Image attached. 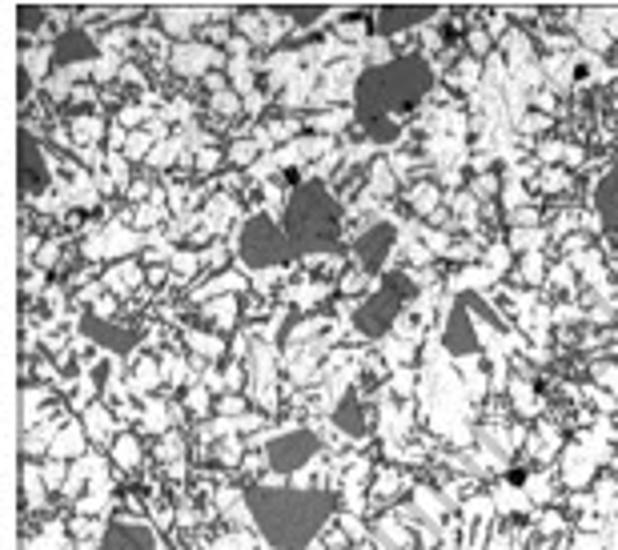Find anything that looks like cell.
<instances>
[{"label": "cell", "mask_w": 618, "mask_h": 550, "mask_svg": "<svg viewBox=\"0 0 618 550\" xmlns=\"http://www.w3.org/2000/svg\"><path fill=\"white\" fill-rule=\"evenodd\" d=\"M105 538H113L121 550H153V534L137 522H117V526H109Z\"/></svg>", "instance_id": "obj_15"}, {"label": "cell", "mask_w": 618, "mask_h": 550, "mask_svg": "<svg viewBox=\"0 0 618 550\" xmlns=\"http://www.w3.org/2000/svg\"><path fill=\"white\" fill-rule=\"evenodd\" d=\"M237 253H241V261L253 265V269L285 265V261L297 257L293 245H289V237H285V229H281L273 217H265V213H253V217L241 225V233H237Z\"/></svg>", "instance_id": "obj_5"}, {"label": "cell", "mask_w": 618, "mask_h": 550, "mask_svg": "<svg viewBox=\"0 0 618 550\" xmlns=\"http://www.w3.org/2000/svg\"><path fill=\"white\" fill-rule=\"evenodd\" d=\"M281 229H285V237H289L297 257L338 249V241H342V209H338L330 185L326 181L297 185V193L285 205Z\"/></svg>", "instance_id": "obj_3"}, {"label": "cell", "mask_w": 618, "mask_h": 550, "mask_svg": "<svg viewBox=\"0 0 618 550\" xmlns=\"http://www.w3.org/2000/svg\"><path fill=\"white\" fill-rule=\"evenodd\" d=\"M394 245H398V229H394L390 221H374V225H366V229L358 233V241H354V257H358L362 269L378 273V269L386 265V257L394 253Z\"/></svg>", "instance_id": "obj_7"}, {"label": "cell", "mask_w": 618, "mask_h": 550, "mask_svg": "<svg viewBox=\"0 0 618 550\" xmlns=\"http://www.w3.org/2000/svg\"><path fill=\"white\" fill-rule=\"evenodd\" d=\"M245 506L273 550H305L334 518V494L326 490H301V486H253Z\"/></svg>", "instance_id": "obj_2"}, {"label": "cell", "mask_w": 618, "mask_h": 550, "mask_svg": "<svg viewBox=\"0 0 618 550\" xmlns=\"http://www.w3.org/2000/svg\"><path fill=\"white\" fill-rule=\"evenodd\" d=\"M414 294H418V286L406 278V273H386L382 286L354 310V330H358L362 338H382V334H390L394 322H398V314L410 306Z\"/></svg>", "instance_id": "obj_4"}, {"label": "cell", "mask_w": 618, "mask_h": 550, "mask_svg": "<svg viewBox=\"0 0 618 550\" xmlns=\"http://www.w3.org/2000/svg\"><path fill=\"white\" fill-rule=\"evenodd\" d=\"M97 53L93 37L85 29H65L57 41H53V65L65 69V65H77V61H89Z\"/></svg>", "instance_id": "obj_11"}, {"label": "cell", "mask_w": 618, "mask_h": 550, "mask_svg": "<svg viewBox=\"0 0 618 550\" xmlns=\"http://www.w3.org/2000/svg\"><path fill=\"white\" fill-rule=\"evenodd\" d=\"M434 17V9L430 5H390V9H382L378 13V21H374V29L382 33V37H394V33H406V29H414V25H426Z\"/></svg>", "instance_id": "obj_10"}, {"label": "cell", "mask_w": 618, "mask_h": 550, "mask_svg": "<svg viewBox=\"0 0 618 550\" xmlns=\"http://www.w3.org/2000/svg\"><path fill=\"white\" fill-rule=\"evenodd\" d=\"M17 181H21V189H25V193H37V189L49 181V173H45V161H41V149H37L33 133H21V169H17Z\"/></svg>", "instance_id": "obj_12"}, {"label": "cell", "mask_w": 618, "mask_h": 550, "mask_svg": "<svg viewBox=\"0 0 618 550\" xmlns=\"http://www.w3.org/2000/svg\"><path fill=\"white\" fill-rule=\"evenodd\" d=\"M442 346L454 354V358H466V354H478V326L466 310V302H454L450 306V318H446V334H442Z\"/></svg>", "instance_id": "obj_8"}, {"label": "cell", "mask_w": 618, "mask_h": 550, "mask_svg": "<svg viewBox=\"0 0 618 550\" xmlns=\"http://www.w3.org/2000/svg\"><path fill=\"white\" fill-rule=\"evenodd\" d=\"M17 25L21 29H37L41 25V13L37 9H17Z\"/></svg>", "instance_id": "obj_16"}, {"label": "cell", "mask_w": 618, "mask_h": 550, "mask_svg": "<svg viewBox=\"0 0 618 550\" xmlns=\"http://www.w3.org/2000/svg\"><path fill=\"white\" fill-rule=\"evenodd\" d=\"M430 89H434V73L426 65V57L410 53V57L386 61V65L362 73V81L354 89L358 121L370 129L374 141H394L398 137V113L414 109Z\"/></svg>", "instance_id": "obj_1"}, {"label": "cell", "mask_w": 618, "mask_h": 550, "mask_svg": "<svg viewBox=\"0 0 618 550\" xmlns=\"http://www.w3.org/2000/svg\"><path fill=\"white\" fill-rule=\"evenodd\" d=\"M81 334H85L89 342L113 350V354H129V350L137 346V330L117 326V322H105V318H97V314H85V318H81Z\"/></svg>", "instance_id": "obj_9"}, {"label": "cell", "mask_w": 618, "mask_h": 550, "mask_svg": "<svg viewBox=\"0 0 618 550\" xmlns=\"http://www.w3.org/2000/svg\"><path fill=\"white\" fill-rule=\"evenodd\" d=\"M334 422H338L346 434H354V438H362V434L370 430V422H366V414H362V398H358V394H346V398L338 402Z\"/></svg>", "instance_id": "obj_14"}, {"label": "cell", "mask_w": 618, "mask_h": 550, "mask_svg": "<svg viewBox=\"0 0 618 550\" xmlns=\"http://www.w3.org/2000/svg\"><path fill=\"white\" fill-rule=\"evenodd\" d=\"M318 454H322V438L314 430H289V434H277L269 442V466L281 470V474L301 470L305 462H314Z\"/></svg>", "instance_id": "obj_6"}, {"label": "cell", "mask_w": 618, "mask_h": 550, "mask_svg": "<svg viewBox=\"0 0 618 550\" xmlns=\"http://www.w3.org/2000/svg\"><path fill=\"white\" fill-rule=\"evenodd\" d=\"M97 550H121V546H117V542H113V538H105V542H101V546H97Z\"/></svg>", "instance_id": "obj_17"}, {"label": "cell", "mask_w": 618, "mask_h": 550, "mask_svg": "<svg viewBox=\"0 0 618 550\" xmlns=\"http://www.w3.org/2000/svg\"><path fill=\"white\" fill-rule=\"evenodd\" d=\"M594 209L602 217V229L606 233H618V165L598 181L594 189Z\"/></svg>", "instance_id": "obj_13"}]
</instances>
